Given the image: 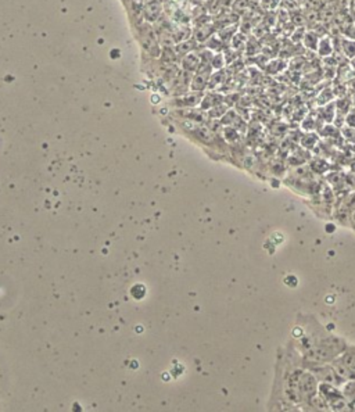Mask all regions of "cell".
<instances>
[{
  "label": "cell",
  "instance_id": "7c38bea8",
  "mask_svg": "<svg viewBox=\"0 0 355 412\" xmlns=\"http://www.w3.org/2000/svg\"><path fill=\"white\" fill-rule=\"evenodd\" d=\"M344 121L350 128H355V109H351L344 117Z\"/></svg>",
  "mask_w": 355,
  "mask_h": 412
},
{
  "label": "cell",
  "instance_id": "30bf717a",
  "mask_svg": "<svg viewBox=\"0 0 355 412\" xmlns=\"http://www.w3.org/2000/svg\"><path fill=\"white\" fill-rule=\"evenodd\" d=\"M211 68L214 71H220L222 70L226 64V57L221 52L213 53V57H211Z\"/></svg>",
  "mask_w": 355,
  "mask_h": 412
},
{
  "label": "cell",
  "instance_id": "7a4b0ae2",
  "mask_svg": "<svg viewBox=\"0 0 355 412\" xmlns=\"http://www.w3.org/2000/svg\"><path fill=\"white\" fill-rule=\"evenodd\" d=\"M319 380L304 367H291L282 378V394L286 403L293 406H307L318 396Z\"/></svg>",
  "mask_w": 355,
  "mask_h": 412
},
{
  "label": "cell",
  "instance_id": "8992f818",
  "mask_svg": "<svg viewBox=\"0 0 355 412\" xmlns=\"http://www.w3.org/2000/svg\"><path fill=\"white\" fill-rule=\"evenodd\" d=\"M197 47H199V42L192 36V38L186 39V40H182L179 43H176L174 50L175 54H176L178 57H183L187 53H192L194 52V50H197Z\"/></svg>",
  "mask_w": 355,
  "mask_h": 412
},
{
  "label": "cell",
  "instance_id": "5bb4252c",
  "mask_svg": "<svg viewBox=\"0 0 355 412\" xmlns=\"http://www.w3.org/2000/svg\"><path fill=\"white\" fill-rule=\"evenodd\" d=\"M160 1H161L162 4H164V3H167V1H169V0H160Z\"/></svg>",
  "mask_w": 355,
  "mask_h": 412
},
{
  "label": "cell",
  "instance_id": "4fadbf2b",
  "mask_svg": "<svg viewBox=\"0 0 355 412\" xmlns=\"http://www.w3.org/2000/svg\"><path fill=\"white\" fill-rule=\"evenodd\" d=\"M350 100H351V107H353V109H355V92L353 93V96L350 97Z\"/></svg>",
  "mask_w": 355,
  "mask_h": 412
},
{
  "label": "cell",
  "instance_id": "ba28073f",
  "mask_svg": "<svg viewBox=\"0 0 355 412\" xmlns=\"http://www.w3.org/2000/svg\"><path fill=\"white\" fill-rule=\"evenodd\" d=\"M321 36L318 35L317 31H308L303 35V43L304 46L311 50V52H315L318 47V42H319Z\"/></svg>",
  "mask_w": 355,
  "mask_h": 412
},
{
  "label": "cell",
  "instance_id": "3957f363",
  "mask_svg": "<svg viewBox=\"0 0 355 412\" xmlns=\"http://www.w3.org/2000/svg\"><path fill=\"white\" fill-rule=\"evenodd\" d=\"M164 13V4L160 0H143V21L147 24H157Z\"/></svg>",
  "mask_w": 355,
  "mask_h": 412
},
{
  "label": "cell",
  "instance_id": "277c9868",
  "mask_svg": "<svg viewBox=\"0 0 355 412\" xmlns=\"http://www.w3.org/2000/svg\"><path fill=\"white\" fill-rule=\"evenodd\" d=\"M201 64V56L197 50H194L192 53H187L183 57H181V70L186 72L193 74L194 71H197V68Z\"/></svg>",
  "mask_w": 355,
  "mask_h": 412
},
{
  "label": "cell",
  "instance_id": "8fae6325",
  "mask_svg": "<svg viewBox=\"0 0 355 412\" xmlns=\"http://www.w3.org/2000/svg\"><path fill=\"white\" fill-rule=\"evenodd\" d=\"M147 290H146V286L142 283H136L135 286H132L130 289V296L133 297L135 300H142L143 297L146 296Z\"/></svg>",
  "mask_w": 355,
  "mask_h": 412
},
{
  "label": "cell",
  "instance_id": "52a82bcc",
  "mask_svg": "<svg viewBox=\"0 0 355 412\" xmlns=\"http://www.w3.org/2000/svg\"><path fill=\"white\" fill-rule=\"evenodd\" d=\"M214 33V25L213 24H208V22H203L200 25H197V28L193 31V36L199 43H204L207 39L210 38Z\"/></svg>",
  "mask_w": 355,
  "mask_h": 412
},
{
  "label": "cell",
  "instance_id": "5b68a950",
  "mask_svg": "<svg viewBox=\"0 0 355 412\" xmlns=\"http://www.w3.org/2000/svg\"><path fill=\"white\" fill-rule=\"evenodd\" d=\"M315 53H317L318 56H319L321 58H326V57H330V56H333V53H335L333 39L330 38V36H328V35H323V36H321L319 42H318V47H317V50H315Z\"/></svg>",
  "mask_w": 355,
  "mask_h": 412
},
{
  "label": "cell",
  "instance_id": "6da1fadb",
  "mask_svg": "<svg viewBox=\"0 0 355 412\" xmlns=\"http://www.w3.org/2000/svg\"><path fill=\"white\" fill-rule=\"evenodd\" d=\"M346 347L347 344L342 339L326 333V330L321 325H318L317 332L312 328L311 333L300 335L298 341V350L303 357L304 367L330 364L342 354Z\"/></svg>",
  "mask_w": 355,
  "mask_h": 412
},
{
  "label": "cell",
  "instance_id": "9c48e42d",
  "mask_svg": "<svg viewBox=\"0 0 355 412\" xmlns=\"http://www.w3.org/2000/svg\"><path fill=\"white\" fill-rule=\"evenodd\" d=\"M342 52L350 61L355 58V39L343 38L342 39Z\"/></svg>",
  "mask_w": 355,
  "mask_h": 412
}]
</instances>
